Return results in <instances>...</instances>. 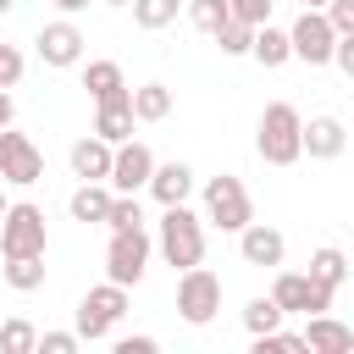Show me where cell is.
I'll list each match as a JSON object with an SVG mask.
<instances>
[{
	"instance_id": "39",
	"label": "cell",
	"mask_w": 354,
	"mask_h": 354,
	"mask_svg": "<svg viewBox=\"0 0 354 354\" xmlns=\"http://www.w3.org/2000/svg\"><path fill=\"white\" fill-rule=\"evenodd\" d=\"M55 6H61V11H66V17H72V11H83V6H88V0H55Z\"/></svg>"
},
{
	"instance_id": "4",
	"label": "cell",
	"mask_w": 354,
	"mask_h": 354,
	"mask_svg": "<svg viewBox=\"0 0 354 354\" xmlns=\"http://www.w3.org/2000/svg\"><path fill=\"white\" fill-rule=\"evenodd\" d=\"M127 315V288L122 282H100V288H88L83 293V304H77V337L83 343H100V337H111V326Z\"/></svg>"
},
{
	"instance_id": "33",
	"label": "cell",
	"mask_w": 354,
	"mask_h": 354,
	"mask_svg": "<svg viewBox=\"0 0 354 354\" xmlns=\"http://www.w3.org/2000/svg\"><path fill=\"white\" fill-rule=\"evenodd\" d=\"M77 343H83L77 332H39L33 348H39V354H77Z\"/></svg>"
},
{
	"instance_id": "34",
	"label": "cell",
	"mask_w": 354,
	"mask_h": 354,
	"mask_svg": "<svg viewBox=\"0 0 354 354\" xmlns=\"http://www.w3.org/2000/svg\"><path fill=\"white\" fill-rule=\"evenodd\" d=\"M321 17L332 22V33H354V0H326Z\"/></svg>"
},
{
	"instance_id": "9",
	"label": "cell",
	"mask_w": 354,
	"mask_h": 354,
	"mask_svg": "<svg viewBox=\"0 0 354 354\" xmlns=\"http://www.w3.org/2000/svg\"><path fill=\"white\" fill-rule=\"evenodd\" d=\"M149 171H155L149 144H138V138L111 144V171H105V188H111V194H138V188L149 183Z\"/></svg>"
},
{
	"instance_id": "32",
	"label": "cell",
	"mask_w": 354,
	"mask_h": 354,
	"mask_svg": "<svg viewBox=\"0 0 354 354\" xmlns=\"http://www.w3.org/2000/svg\"><path fill=\"white\" fill-rule=\"evenodd\" d=\"M227 17L260 28V22H271V0H227Z\"/></svg>"
},
{
	"instance_id": "3",
	"label": "cell",
	"mask_w": 354,
	"mask_h": 354,
	"mask_svg": "<svg viewBox=\"0 0 354 354\" xmlns=\"http://www.w3.org/2000/svg\"><path fill=\"white\" fill-rule=\"evenodd\" d=\"M205 221H210V227H221V232H238V227H249V221H254V199H249L243 177L221 171V177H210V183H205Z\"/></svg>"
},
{
	"instance_id": "40",
	"label": "cell",
	"mask_w": 354,
	"mask_h": 354,
	"mask_svg": "<svg viewBox=\"0 0 354 354\" xmlns=\"http://www.w3.org/2000/svg\"><path fill=\"white\" fill-rule=\"evenodd\" d=\"M299 6H304V11H321V6H326V0H299Z\"/></svg>"
},
{
	"instance_id": "17",
	"label": "cell",
	"mask_w": 354,
	"mask_h": 354,
	"mask_svg": "<svg viewBox=\"0 0 354 354\" xmlns=\"http://www.w3.org/2000/svg\"><path fill=\"white\" fill-rule=\"evenodd\" d=\"M249 55H254L266 72L288 66V61H293V50H288V28H271V22H260V28L249 33Z\"/></svg>"
},
{
	"instance_id": "13",
	"label": "cell",
	"mask_w": 354,
	"mask_h": 354,
	"mask_svg": "<svg viewBox=\"0 0 354 354\" xmlns=\"http://www.w3.org/2000/svg\"><path fill=\"white\" fill-rule=\"evenodd\" d=\"M343 149H348L343 116H310V122L299 127V155H310V160H337Z\"/></svg>"
},
{
	"instance_id": "30",
	"label": "cell",
	"mask_w": 354,
	"mask_h": 354,
	"mask_svg": "<svg viewBox=\"0 0 354 354\" xmlns=\"http://www.w3.org/2000/svg\"><path fill=\"white\" fill-rule=\"evenodd\" d=\"M188 22H194L199 33H216V28L227 22V0H188Z\"/></svg>"
},
{
	"instance_id": "36",
	"label": "cell",
	"mask_w": 354,
	"mask_h": 354,
	"mask_svg": "<svg viewBox=\"0 0 354 354\" xmlns=\"http://www.w3.org/2000/svg\"><path fill=\"white\" fill-rule=\"evenodd\" d=\"M332 61L354 77V33H337V39H332Z\"/></svg>"
},
{
	"instance_id": "2",
	"label": "cell",
	"mask_w": 354,
	"mask_h": 354,
	"mask_svg": "<svg viewBox=\"0 0 354 354\" xmlns=\"http://www.w3.org/2000/svg\"><path fill=\"white\" fill-rule=\"evenodd\" d=\"M299 127H304V116H299L288 100H271V105L260 111V127H254L260 160H266V166H293V160H299Z\"/></svg>"
},
{
	"instance_id": "41",
	"label": "cell",
	"mask_w": 354,
	"mask_h": 354,
	"mask_svg": "<svg viewBox=\"0 0 354 354\" xmlns=\"http://www.w3.org/2000/svg\"><path fill=\"white\" fill-rule=\"evenodd\" d=\"M11 6H17V0H0V11H11Z\"/></svg>"
},
{
	"instance_id": "5",
	"label": "cell",
	"mask_w": 354,
	"mask_h": 354,
	"mask_svg": "<svg viewBox=\"0 0 354 354\" xmlns=\"http://www.w3.org/2000/svg\"><path fill=\"white\" fill-rule=\"evenodd\" d=\"M216 310H221V277H216L210 266H188V271L177 277V315H183L188 326H210Z\"/></svg>"
},
{
	"instance_id": "7",
	"label": "cell",
	"mask_w": 354,
	"mask_h": 354,
	"mask_svg": "<svg viewBox=\"0 0 354 354\" xmlns=\"http://www.w3.org/2000/svg\"><path fill=\"white\" fill-rule=\"evenodd\" d=\"M271 299H277L282 315H321V310H332V288L315 282L310 271H277Z\"/></svg>"
},
{
	"instance_id": "27",
	"label": "cell",
	"mask_w": 354,
	"mask_h": 354,
	"mask_svg": "<svg viewBox=\"0 0 354 354\" xmlns=\"http://www.w3.org/2000/svg\"><path fill=\"white\" fill-rule=\"evenodd\" d=\"M105 227L122 232V227H144V210H138V194H111V210H105Z\"/></svg>"
},
{
	"instance_id": "35",
	"label": "cell",
	"mask_w": 354,
	"mask_h": 354,
	"mask_svg": "<svg viewBox=\"0 0 354 354\" xmlns=\"http://www.w3.org/2000/svg\"><path fill=\"white\" fill-rule=\"evenodd\" d=\"M17 77H22V50L0 44V88H17Z\"/></svg>"
},
{
	"instance_id": "29",
	"label": "cell",
	"mask_w": 354,
	"mask_h": 354,
	"mask_svg": "<svg viewBox=\"0 0 354 354\" xmlns=\"http://www.w3.org/2000/svg\"><path fill=\"white\" fill-rule=\"evenodd\" d=\"M249 33H254L249 22H232V17H227V22H221L210 39L221 44V55H249Z\"/></svg>"
},
{
	"instance_id": "25",
	"label": "cell",
	"mask_w": 354,
	"mask_h": 354,
	"mask_svg": "<svg viewBox=\"0 0 354 354\" xmlns=\"http://www.w3.org/2000/svg\"><path fill=\"white\" fill-rule=\"evenodd\" d=\"M282 321H288V315L277 310V299H271V293H260V299H249V304H243V332H249V337H260V332H277Z\"/></svg>"
},
{
	"instance_id": "21",
	"label": "cell",
	"mask_w": 354,
	"mask_h": 354,
	"mask_svg": "<svg viewBox=\"0 0 354 354\" xmlns=\"http://www.w3.org/2000/svg\"><path fill=\"white\" fill-rule=\"evenodd\" d=\"M94 138H105V144L133 138V105H127V100H105V105L94 111Z\"/></svg>"
},
{
	"instance_id": "1",
	"label": "cell",
	"mask_w": 354,
	"mask_h": 354,
	"mask_svg": "<svg viewBox=\"0 0 354 354\" xmlns=\"http://www.w3.org/2000/svg\"><path fill=\"white\" fill-rule=\"evenodd\" d=\"M160 210H166V216H160V232H155L160 260L177 266V271L199 266V260H205V216H194L188 199H183V205H160Z\"/></svg>"
},
{
	"instance_id": "8",
	"label": "cell",
	"mask_w": 354,
	"mask_h": 354,
	"mask_svg": "<svg viewBox=\"0 0 354 354\" xmlns=\"http://www.w3.org/2000/svg\"><path fill=\"white\" fill-rule=\"evenodd\" d=\"M0 254L6 260L11 254H44V210L39 205H28V199L6 205V216H0Z\"/></svg>"
},
{
	"instance_id": "18",
	"label": "cell",
	"mask_w": 354,
	"mask_h": 354,
	"mask_svg": "<svg viewBox=\"0 0 354 354\" xmlns=\"http://www.w3.org/2000/svg\"><path fill=\"white\" fill-rule=\"evenodd\" d=\"M83 88L94 94V105H105V100H127V77H122L116 61H88V66H83Z\"/></svg>"
},
{
	"instance_id": "20",
	"label": "cell",
	"mask_w": 354,
	"mask_h": 354,
	"mask_svg": "<svg viewBox=\"0 0 354 354\" xmlns=\"http://www.w3.org/2000/svg\"><path fill=\"white\" fill-rule=\"evenodd\" d=\"M127 105H133V122H166L171 116V88L166 83H138V88H127Z\"/></svg>"
},
{
	"instance_id": "26",
	"label": "cell",
	"mask_w": 354,
	"mask_h": 354,
	"mask_svg": "<svg viewBox=\"0 0 354 354\" xmlns=\"http://www.w3.org/2000/svg\"><path fill=\"white\" fill-rule=\"evenodd\" d=\"M133 6V22L138 28H166V22H177V6L183 0H127Z\"/></svg>"
},
{
	"instance_id": "43",
	"label": "cell",
	"mask_w": 354,
	"mask_h": 354,
	"mask_svg": "<svg viewBox=\"0 0 354 354\" xmlns=\"http://www.w3.org/2000/svg\"><path fill=\"white\" fill-rule=\"evenodd\" d=\"M105 6H127V0H105Z\"/></svg>"
},
{
	"instance_id": "6",
	"label": "cell",
	"mask_w": 354,
	"mask_h": 354,
	"mask_svg": "<svg viewBox=\"0 0 354 354\" xmlns=\"http://www.w3.org/2000/svg\"><path fill=\"white\" fill-rule=\"evenodd\" d=\"M149 249H155V238H149L144 227L111 232V243H105V277L122 282V288H133V282L144 277V266H149Z\"/></svg>"
},
{
	"instance_id": "42",
	"label": "cell",
	"mask_w": 354,
	"mask_h": 354,
	"mask_svg": "<svg viewBox=\"0 0 354 354\" xmlns=\"http://www.w3.org/2000/svg\"><path fill=\"white\" fill-rule=\"evenodd\" d=\"M6 205H11V199H6V194H0V216H6Z\"/></svg>"
},
{
	"instance_id": "38",
	"label": "cell",
	"mask_w": 354,
	"mask_h": 354,
	"mask_svg": "<svg viewBox=\"0 0 354 354\" xmlns=\"http://www.w3.org/2000/svg\"><path fill=\"white\" fill-rule=\"evenodd\" d=\"M11 116H17V105H11V94L0 88V127H11Z\"/></svg>"
},
{
	"instance_id": "23",
	"label": "cell",
	"mask_w": 354,
	"mask_h": 354,
	"mask_svg": "<svg viewBox=\"0 0 354 354\" xmlns=\"http://www.w3.org/2000/svg\"><path fill=\"white\" fill-rule=\"evenodd\" d=\"M310 277H315V282H326V288L337 293V288L348 282V254H343L337 243H321V249L310 254Z\"/></svg>"
},
{
	"instance_id": "22",
	"label": "cell",
	"mask_w": 354,
	"mask_h": 354,
	"mask_svg": "<svg viewBox=\"0 0 354 354\" xmlns=\"http://www.w3.org/2000/svg\"><path fill=\"white\" fill-rule=\"evenodd\" d=\"M66 210H72V221L94 227V221H105V210H111V188H105V183H83V188L66 199Z\"/></svg>"
},
{
	"instance_id": "10",
	"label": "cell",
	"mask_w": 354,
	"mask_h": 354,
	"mask_svg": "<svg viewBox=\"0 0 354 354\" xmlns=\"http://www.w3.org/2000/svg\"><path fill=\"white\" fill-rule=\"evenodd\" d=\"M39 177H44V155H39V144H33L28 133L0 127V183L28 188V183H39Z\"/></svg>"
},
{
	"instance_id": "15",
	"label": "cell",
	"mask_w": 354,
	"mask_h": 354,
	"mask_svg": "<svg viewBox=\"0 0 354 354\" xmlns=\"http://www.w3.org/2000/svg\"><path fill=\"white\" fill-rule=\"evenodd\" d=\"M160 205H183L188 194H194V166L188 160H155V171H149V183H144Z\"/></svg>"
},
{
	"instance_id": "14",
	"label": "cell",
	"mask_w": 354,
	"mask_h": 354,
	"mask_svg": "<svg viewBox=\"0 0 354 354\" xmlns=\"http://www.w3.org/2000/svg\"><path fill=\"white\" fill-rule=\"evenodd\" d=\"M238 254H243V266L277 271V266H282V254H288V243H282V232H277V227L249 221V227H238Z\"/></svg>"
},
{
	"instance_id": "12",
	"label": "cell",
	"mask_w": 354,
	"mask_h": 354,
	"mask_svg": "<svg viewBox=\"0 0 354 354\" xmlns=\"http://www.w3.org/2000/svg\"><path fill=\"white\" fill-rule=\"evenodd\" d=\"M33 44H39V61H44V66H77L88 39L77 33V22H66V17H61V22H44Z\"/></svg>"
},
{
	"instance_id": "31",
	"label": "cell",
	"mask_w": 354,
	"mask_h": 354,
	"mask_svg": "<svg viewBox=\"0 0 354 354\" xmlns=\"http://www.w3.org/2000/svg\"><path fill=\"white\" fill-rule=\"evenodd\" d=\"M254 354H304V337L277 326V332H260V337H254Z\"/></svg>"
},
{
	"instance_id": "24",
	"label": "cell",
	"mask_w": 354,
	"mask_h": 354,
	"mask_svg": "<svg viewBox=\"0 0 354 354\" xmlns=\"http://www.w3.org/2000/svg\"><path fill=\"white\" fill-rule=\"evenodd\" d=\"M0 277H6V288L33 293V288H44V254H11V260L0 266Z\"/></svg>"
},
{
	"instance_id": "16",
	"label": "cell",
	"mask_w": 354,
	"mask_h": 354,
	"mask_svg": "<svg viewBox=\"0 0 354 354\" xmlns=\"http://www.w3.org/2000/svg\"><path fill=\"white\" fill-rule=\"evenodd\" d=\"M299 337H304V348H310V354H348V348H354V326H343V321H337V315H326V310H321V315H310V326H304Z\"/></svg>"
},
{
	"instance_id": "28",
	"label": "cell",
	"mask_w": 354,
	"mask_h": 354,
	"mask_svg": "<svg viewBox=\"0 0 354 354\" xmlns=\"http://www.w3.org/2000/svg\"><path fill=\"white\" fill-rule=\"evenodd\" d=\"M39 332L28 321H0V354H33Z\"/></svg>"
},
{
	"instance_id": "37",
	"label": "cell",
	"mask_w": 354,
	"mask_h": 354,
	"mask_svg": "<svg viewBox=\"0 0 354 354\" xmlns=\"http://www.w3.org/2000/svg\"><path fill=\"white\" fill-rule=\"evenodd\" d=\"M116 354H155V337H116Z\"/></svg>"
},
{
	"instance_id": "19",
	"label": "cell",
	"mask_w": 354,
	"mask_h": 354,
	"mask_svg": "<svg viewBox=\"0 0 354 354\" xmlns=\"http://www.w3.org/2000/svg\"><path fill=\"white\" fill-rule=\"evenodd\" d=\"M105 171H111V144H105V138H77V144H72V177L105 183Z\"/></svg>"
},
{
	"instance_id": "11",
	"label": "cell",
	"mask_w": 354,
	"mask_h": 354,
	"mask_svg": "<svg viewBox=\"0 0 354 354\" xmlns=\"http://www.w3.org/2000/svg\"><path fill=\"white\" fill-rule=\"evenodd\" d=\"M332 22L321 17V11H299V22L288 28V50H293V61H310V66H326L332 61Z\"/></svg>"
}]
</instances>
